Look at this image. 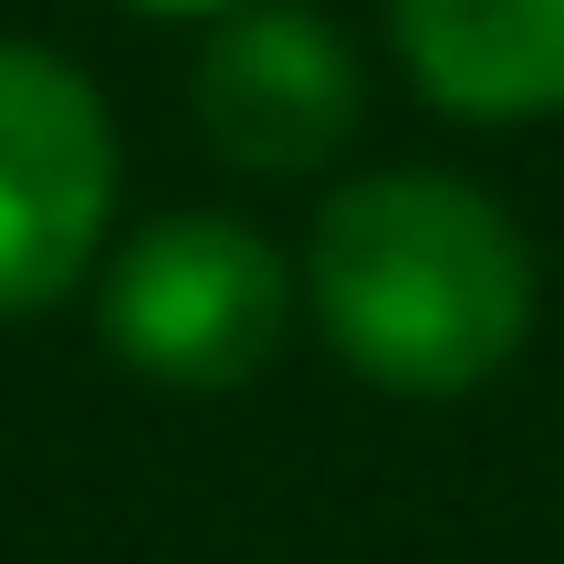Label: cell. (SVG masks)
Returning <instances> with one entry per match:
<instances>
[{
	"label": "cell",
	"mask_w": 564,
	"mask_h": 564,
	"mask_svg": "<svg viewBox=\"0 0 564 564\" xmlns=\"http://www.w3.org/2000/svg\"><path fill=\"white\" fill-rule=\"evenodd\" d=\"M314 324L387 398H470L533 324V251L470 178L387 167L314 220Z\"/></svg>",
	"instance_id": "obj_1"
},
{
	"label": "cell",
	"mask_w": 564,
	"mask_h": 564,
	"mask_svg": "<svg viewBox=\"0 0 564 564\" xmlns=\"http://www.w3.org/2000/svg\"><path fill=\"white\" fill-rule=\"evenodd\" d=\"M95 324H105V356L137 366L147 387L230 398L272 366L282 324H293V272L262 230L209 220V209H167L105 262Z\"/></svg>",
	"instance_id": "obj_2"
},
{
	"label": "cell",
	"mask_w": 564,
	"mask_h": 564,
	"mask_svg": "<svg viewBox=\"0 0 564 564\" xmlns=\"http://www.w3.org/2000/svg\"><path fill=\"white\" fill-rule=\"evenodd\" d=\"M116 220V126L95 84L42 42H0V314H42L84 282Z\"/></svg>",
	"instance_id": "obj_3"
},
{
	"label": "cell",
	"mask_w": 564,
	"mask_h": 564,
	"mask_svg": "<svg viewBox=\"0 0 564 564\" xmlns=\"http://www.w3.org/2000/svg\"><path fill=\"white\" fill-rule=\"evenodd\" d=\"M188 105H199V137L220 147L251 178H303L324 167L345 137H356L366 74L345 53V32L324 11H293V0H251L209 32L199 74H188Z\"/></svg>",
	"instance_id": "obj_4"
},
{
	"label": "cell",
	"mask_w": 564,
	"mask_h": 564,
	"mask_svg": "<svg viewBox=\"0 0 564 564\" xmlns=\"http://www.w3.org/2000/svg\"><path fill=\"white\" fill-rule=\"evenodd\" d=\"M398 53L449 116H554L564 105V0H398Z\"/></svg>",
	"instance_id": "obj_5"
},
{
	"label": "cell",
	"mask_w": 564,
	"mask_h": 564,
	"mask_svg": "<svg viewBox=\"0 0 564 564\" xmlns=\"http://www.w3.org/2000/svg\"><path fill=\"white\" fill-rule=\"evenodd\" d=\"M147 11H241V0H147Z\"/></svg>",
	"instance_id": "obj_6"
}]
</instances>
